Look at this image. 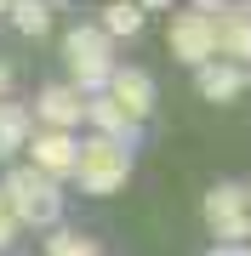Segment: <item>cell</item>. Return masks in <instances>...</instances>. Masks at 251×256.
I'll use <instances>...</instances> for the list:
<instances>
[{"instance_id": "obj_1", "label": "cell", "mask_w": 251, "mask_h": 256, "mask_svg": "<svg viewBox=\"0 0 251 256\" xmlns=\"http://www.w3.org/2000/svg\"><path fill=\"white\" fill-rule=\"evenodd\" d=\"M63 57H69V80H63V86H75V92H103V86H109V74L120 68V63H114V40L103 34L97 23L69 28Z\"/></svg>"}, {"instance_id": "obj_2", "label": "cell", "mask_w": 251, "mask_h": 256, "mask_svg": "<svg viewBox=\"0 0 251 256\" xmlns=\"http://www.w3.org/2000/svg\"><path fill=\"white\" fill-rule=\"evenodd\" d=\"M0 194H6L18 228H23V222H29V228H52V222L63 216V194H57V182H46V176L29 171V165H18L6 182H0Z\"/></svg>"}, {"instance_id": "obj_3", "label": "cell", "mask_w": 251, "mask_h": 256, "mask_svg": "<svg viewBox=\"0 0 251 256\" xmlns=\"http://www.w3.org/2000/svg\"><path fill=\"white\" fill-rule=\"evenodd\" d=\"M126 176H131V154H126L120 142L86 137V142L75 148V182H80L86 194H120Z\"/></svg>"}, {"instance_id": "obj_4", "label": "cell", "mask_w": 251, "mask_h": 256, "mask_svg": "<svg viewBox=\"0 0 251 256\" xmlns=\"http://www.w3.org/2000/svg\"><path fill=\"white\" fill-rule=\"evenodd\" d=\"M205 228L223 245H245V234H251V188L240 176H228V182H217L205 194Z\"/></svg>"}, {"instance_id": "obj_5", "label": "cell", "mask_w": 251, "mask_h": 256, "mask_svg": "<svg viewBox=\"0 0 251 256\" xmlns=\"http://www.w3.org/2000/svg\"><path fill=\"white\" fill-rule=\"evenodd\" d=\"M97 97L109 102V108L120 114L126 126H143V120L154 114V80H149L143 68H114V74H109V86H103Z\"/></svg>"}, {"instance_id": "obj_6", "label": "cell", "mask_w": 251, "mask_h": 256, "mask_svg": "<svg viewBox=\"0 0 251 256\" xmlns=\"http://www.w3.org/2000/svg\"><path fill=\"white\" fill-rule=\"evenodd\" d=\"M171 57L188 68H205L217 57V23H211V6H194L171 23Z\"/></svg>"}, {"instance_id": "obj_7", "label": "cell", "mask_w": 251, "mask_h": 256, "mask_svg": "<svg viewBox=\"0 0 251 256\" xmlns=\"http://www.w3.org/2000/svg\"><path fill=\"white\" fill-rule=\"evenodd\" d=\"M75 137H63V131H40L35 142H29V171H40L46 182H63V176H75Z\"/></svg>"}, {"instance_id": "obj_8", "label": "cell", "mask_w": 251, "mask_h": 256, "mask_svg": "<svg viewBox=\"0 0 251 256\" xmlns=\"http://www.w3.org/2000/svg\"><path fill=\"white\" fill-rule=\"evenodd\" d=\"M35 114L46 120V131H63V137H69V131L86 120V97L75 92V86H63V80H57V86H40Z\"/></svg>"}, {"instance_id": "obj_9", "label": "cell", "mask_w": 251, "mask_h": 256, "mask_svg": "<svg viewBox=\"0 0 251 256\" xmlns=\"http://www.w3.org/2000/svg\"><path fill=\"white\" fill-rule=\"evenodd\" d=\"M211 23H217V52H228L234 63L245 68V52H251V28H245V6H211Z\"/></svg>"}, {"instance_id": "obj_10", "label": "cell", "mask_w": 251, "mask_h": 256, "mask_svg": "<svg viewBox=\"0 0 251 256\" xmlns=\"http://www.w3.org/2000/svg\"><path fill=\"white\" fill-rule=\"evenodd\" d=\"M200 97H211V102L245 97V68L240 63H205L200 68Z\"/></svg>"}, {"instance_id": "obj_11", "label": "cell", "mask_w": 251, "mask_h": 256, "mask_svg": "<svg viewBox=\"0 0 251 256\" xmlns=\"http://www.w3.org/2000/svg\"><path fill=\"white\" fill-rule=\"evenodd\" d=\"M29 142V108H18V102H0V160H12L18 148Z\"/></svg>"}, {"instance_id": "obj_12", "label": "cell", "mask_w": 251, "mask_h": 256, "mask_svg": "<svg viewBox=\"0 0 251 256\" xmlns=\"http://www.w3.org/2000/svg\"><path fill=\"white\" fill-rule=\"evenodd\" d=\"M6 18L18 23L29 40H40V34L52 28V6H46V0H18V6H6Z\"/></svg>"}, {"instance_id": "obj_13", "label": "cell", "mask_w": 251, "mask_h": 256, "mask_svg": "<svg viewBox=\"0 0 251 256\" xmlns=\"http://www.w3.org/2000/svg\"><path fill=\"white\" fill-rule=\"evenodd\" d=\"M97 28H103L109 40H114V34H120V40H131V34L143 28V6H131V0H114V6L103 12V23H97Z\"/></svg>"}, {"instance_id": "obj_14", "label": "cell", "mask_w": 251, "mask_h": 256, "mask_svg": "<svg viewBox=\"0 0 251 256\" xmlns=\"http://www.w3.org/2000/svg\"><path fill=\"white\" fill-rule=\"evenodd\" d=\"M46 256H103L86 234H52V245H46Z\"/></svg>"}, {"instance_id": "obj_15", "label": "cell", "mask_w": 251, "mask_h": 256, "mask_svg": "<svg viewBox=\"0 0 251 256\" xmlns=\"http://www.w3.org/2000/svg\"><path fill=\"white\" fill-rule=\"evenodd\" d=\"M12 239H18V216H12L6 194H0V250H12Z\"/></svg>"}, {"instance_id": "obj_16", "label": "cell", "mask_w": 251, "mask_h": 256, "mask_svg": "<svg viewBox=\"0 0 251 256\" xmlns=\"http://www.w3.org/2000/svg\"><path fill=\"white\" fill-rule=\"evenodd\" d=\"M12 97V63H0V102Z\"/></svg>"}, {"instance_id": "obj_17", "label": "cell", "mask_w": 251, "mask_h": 256, "mask_svg": "<svg viewBox=\"0 0 251 256\" xmlns=\"http://www.w3.org/2000/svg\"><path fill=\"white\" fill-rule=\"evenodd\" d=\"M205 256H245V245H217V250H205Z\"/></svg>"}, {"instance_id": "obj_18", "label": "cell", "mask_w": 251, "mask_h": 256, "mask_svg": "<svg viewBox=\"0 0 251 256\" xmlns=\"http://www.w3.org/2000/svg\"><path fill=\"white\" fill-rule=\"evenodd\" d=\"M0 12H6V6H0Z\"/></svg>"}]
</instances>
